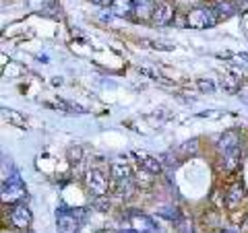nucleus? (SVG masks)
<instances>
[{
  "instance_id": "nucleus-1",
  "label": "nucleus",
  "mask_w": 248,
  "mask_h": 233,
  "mask_svg": "<svg viewBox=\"0 0 248 233\" xmlns=\"http://www.w3.org/2000/svg\"><path fill=\"white\" fill-rule=\"evenodd\" d=\"M87 217V208H68L62 206L56 215V227L58 233H77Z\"/></svg>"
},
{
  "instance_id": "nucleus-2",
  "label": "nucleus",
  "mask_w": 248,
  "mask_h": 233,
  "mask_svg": "<svg viewBox=\"0 0 248 233\" xmlns=\"http://www.w3.org/2000/svg\"><path fill=\"white\" fill-rule=\"evenodd\" d=\"M25 198H27V190H25V186H23L19 174L15 172L13 177L4 180V184H2V203L4 204H17Z\"/></svg>"
},
{
  "instance_id": "nucleus-3",
  "label": "nucleus",
  "mask_w": 248,
  "mask_h": 233,
  "mask_svg": "<svg viewBox=\"0 0 248 233\" xmlns=\"http://www.w3.org/2000/svg\"><path fill=\"white\" fill-rule=\"evenodd\" d=\"M186 21H188V27H192V29H207V27H213L215 23L219 21V17H217V13L211 6H209V9L201 6V9H195L186 15Z\"/></svg>"
},
{
  "instance_id": "nucleus-4",
  "label": "nucleus",
  "mask_w": 248,
  "mask_h": 233,
  "mask_svg": "<svg viewBox=\"0 0 248 233\" xmlns=\"http://www.w3.org/2000/svg\"><path fill=\"white\" fill-rule=\"evenodd\" d=\"M85 184H87V190L93 196H106L108 190H110L108 177L104 175V172H99V169H89V172L85 174Z\"/></svg>"
},
{
  "instance_id": "nucleus-5",
  "label": "nucleus",
  "mask_w": 248,
  "mask_h": 233,
  "mask_svg": "<svg viewBox=\"0 0 248 233\" xmlns=\"http://www.w3.org/2000/svg\"><path fill=\"white\" fill-rule=\"evenodd\" d=\"M31 221H33V215H31L27 204H17L11 211V225H13L15 229L25 231V229H29Z\"/></svg>"
},
{
  "instance_id": "nucleus-6",
  "label": "nucleus",
  "mask_w": 248,
  "mask_h": 233,
  "mask_svg": "<svg viewBox=\"0 0 248 233\" xmlns=\"http://www.w3.org/2000/svg\"><path fill=\"white\" fill-rule=\"evenodd\" d=\"M174 17H176L174 6L170 4V2H159L157 6H155L151 21L155 23V25L164 27V25H170V23H174Z\"/></svg>"
},
{
  "instance_id": "nucleus-7",
  "label": "nucleus",
  "mask_w": 248,
  "mask_h": 233,
  "mask_svg": "<svg viewBox=\"0 0 248 233\" xmlns=\"http://www.w3.org/2000/svg\"><path fill=\"white\" fill-rule=\"evenodd\" d=\"M128 223H130V229H135L137 233H153L155 231V221L143 213H133L128 217Z\"/></svg>"
},
{
  "instance_id": "nucleus-8",
  "label": "nucleus",
  "mask_w": 248,
  "mask_h": 233,
  "mask_svg": "<svg viewBox=\"0 0 248 233\" xmlns=\"http://www.w3.org/2000/svg\"><path fill=\"white\" fill-rule=\"evenodd\" d=\"M133 157L139 161V167H143V169H147V172H151L153 175H157V174H161V161L159 159H155V157H151L149 153H143V151H133Z\"/></svg>"
},
{
  "instance_id": "nucleus-9",
  "label": "nucleus",
  "mask_w": 248,
  "mask_h": 233,
  "mask_svg": "<svg viewBox=\"0 0 248 233\" xmlns=\"http://www.w3.org/2000/svg\"><path fill=\"white\" fill-rule=\"evenodd\" d=\"M244 198H246V190H244V186L242 184H232L228 192H226V206L228 208H238L240 204L244 203Z\"/></svg>"
},
{
  "instance_id": "nucleus-10",
  "label": "nucleus",
  "mask_w": 248,
  "mask_h": 233,
  "mask_svg": "<svg viewBox=\"0 0 248 233\" xmlns=\"http://www.w3.org/2000/svg\"><path fill=\"white\" fill-rule=\"evenodd\" d=\"M240 161H242V149H240V146H236V149H232L228 153H223V159H221L223 172H226V174L236 172L238 165H240Z\"/></svg>"
},
{
  "instance_id": "nucleus-11",
  "label": "nucleus",
  "mask_w": 248,
  "mask_h": 233,
  "mask_svg": "<svg viewBox=\"0 0 248 233\" xmlns=\"http://www.w3.org/2000/svg\"><path fill=\"white\" fill-rule=\"evenodd\" d=\"M135 177H122V180H114V192L118 198H130L135 192Z\"/></svg>"
},
{
  "instance_id": "nucleus-12",
  "label": "nucleus",
  "mask_w": 248,
  "mask_h": 233,
  "mask_svg": "<svg viewBox=\"0 0 248 233\" xmlns=\"http://www.w3.org/2000/svg\"><path fill=\"white\" fill-rule=\"evenodd\" d=\"M236 146H240V134L236 130H228L226 134L219 138V143H217V149L221 151V155L232 151V149H236Z\"/></svg>"
},
{
  "instance_id": "nucleus-13",
  "label": "nucleus",
  "mask_w": 248,
  "mask_h": 233,
  "mask_svg": "<svg viewBox=\"0 0 248 233\" xmlns=\"http://www.w3.org/2000/svg\"><path fill=\"white\" fill-rule=\"evenodd\" d=\"M110 11L118 17H130L135 15V0H112Z\"/></svg>"
},
{
  "instance_id": "nucleus-14",
  "label": "nucleus",
  "mask_w": 248,
  "mask_h": 233,
  "mask_svg": "<svg viewBox=\"0 0 248 233\" xmlns=\"http://www.w3.org/2000/svg\"><path fill=\"white\" fill-rule=\"evenodd\" d=\"M211 9L217 13V17L219 19H228L238 11V4L234 2V0H217Z\"/></svg>"
},
{
  "instance_id": "nucleus-15",
  "label": "nucleus",
  "mask_w": 248,
  "mask_h": 233,
  "mask_svg": "<svg viewBox=\"0 0 248 233\" xmlns=\"http://www.w3.org/2000/svg\"><path fill=\"white\" fill-rule=\"evenodd\" d=\"M155 6H157L155 0H135V15L139 19H149L153 17Z\"/></svg>"
},
{
  "instance_id": "nucleus-16",
  "label": "nucleus",
  "mask_w": 248,
  "mask_h": 233,
  "mask_svg": "<svg viewBox=\"0 0 248 233\" xmlns=\"http://www.w3.org/2000/svg\"><path fill=\"white\" fill-rule=\"evenodd\" d=\"M46 105L52 107V110H58V112H64V114H83V112H87L83 105H77V103H68L64 102V99H56V102H46Z\"/></svg>"
},
{
  "instance_id": "nucleus-17",
  "label": "nucleus",
  "mask_w": 248,
  "mask_h": 233,
  "mask_svg": "<svg viewBox=\"0 0 248 233\" xmlns=\"http://www.w3.org/2000/svg\"><path fill=\"white\" fill-rule=\"evenodd\" d=\"M2 120L13 124V126H17V128H27L25 116H21L19 112H15V110H9V107H2Z\"/></svg>"
},
{
  "instance_id": "nucleus-18",
  "label": "nucleus",
  "mask_w": 248,
  "mask_h": 233,
  "mask_svg": "<svg viewBox=\"0 0 248 233\" xmlns=\"http://www.w3.org/2000/svg\"><path fill=\"white\" fill-rule=\"evenodd\" d=\"M112 180H122V177H133V167L126 165V163H114L110 167Z\"/></svg>"
},
{
  "instance_id": "nucleus-19",
  "label": "nucleus",
  "mask_w": 248,
  "mask_h": 233,
  "mask_svg": "<svg viewBox=\"0 0 248 233\" xmlns=\"http://www.w3.org/2000/svg\"><path fill=\"white\" fill-rule=\"evenodd\" d=\"M25 73H27V68L21 66V64H15V62H11V64H6L2 68V76H9V79H15V76H23Z\"/></svg>"
},
{
  "instance_id": "nucleus-20",
  "label": "nucleus",
  "mask_w": 248,
  "mask_h": 233,
  "mask_svg": "<svg viewBox=\"0 0 248 233\" xmlns=\"http://www.w3.org/2000/svg\"><path fill=\"white\" fill-rule=\"evenodd\" d=\"M143 44H145V45H149V48H153V50H164V52L174 50V45H172V44H168V42H151V40H145Z\"/></svg>"
},
{
  "instance_id": "nucleus-21",
  "label": "nucleus",
  "mask_w": 248,
  "mask_h": 233,
  "mask_svg": "<svg viewBox=\"0 0 248 233\" xmlns=\"http://www.w3.org/2000/svg\"><path fill=\"white\" fill-rule=\"evenodd\" d=\"M66 155H68V161H71V163H79L81 157H83V149H81V146H71Z\"/></svg>"
},
{
  "instance_id": "nucleus-22",
  "label": "nucleus",
  "mask_w": 248,
  "mask_h": 233,
  "mask_svg": "<svg viewBox=\"0 0 248 233\" xmlns=\"http://www.w3.org/2000/svg\"><path fill=\"white\" fill-rule=\"evenodd\" d=\"M197 85H199L201 91H213L215 89L213 81H209V79H201V81H197Z\"/></svg>"
},
{
  "instance_id": "nucleus-23",
  "label": "nucleus",
  "mask_w": 248,
  "mask_h": 233,
  "mask_svg": "<svg viewBox=\"0 0 248 233\" xmlns=\"http://www.w3.org/2000/svg\"><path fill=\"white\" fill-rule=\"evenodd\" d=\"M197 146H199V141H192V143H186V145H182V149H184L186 153L195 155V153H197Z\"/></svg>"
},
{
  "instance_id": "nucleus-24",
  "label": "nucleus",
  "mask_w": 248,
  "mask_h": 233,
  "mask_svg": "<svg viewBox=\"0 0 248 233\" xmlns=\"http://www.w3.org/2000/svg\"><path fill=\"white\" fill-rule=\"evenodd\" d=\"M93 4H99V6H106V4H112V0H91Z\"/></svg>"
},
{
  "instance_id": "nucleus-25",
  "label": "nucleus",
  "mask_w": 248,
  "mask_h": 233,
  "mask_svg": "<svg viewBox=\"0 0 248 233\" xmlns=\"http://www.w3.org/2000/svg\"><path fill=\"white\" fill-rule=\"evenodd\" d=\"M240 229H242V231H248V219L242 223V227H240Z\"/></svg>"
},
{
  "instance_id": "nucleus-26",
  "label": "nucleus",
  "mask_w": 248,
  "mask_h": 233,
  "mask_svg": "<svg viewBox=\"0 0 248 233\" xmlns=\"http://www.w3.org/2000/svg\"><path fill=\"white\" fill-rule=\"evenodd\" d=\"M221 233H236L234 229H228V231H221Z\"/></svg>"
}]
</instances>
